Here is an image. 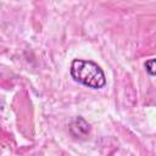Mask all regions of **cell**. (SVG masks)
<instances>
[{
	"instance_id": "6da1fadb",
	"label": "cell",
	"mask_w": 156,
	"mask_h": 156,
	"mask_svg": "<svg viewBox=\"0 0 156 156\" xmlns=\"http://www.w3.org/2000/svg\"><path fill=\"white\" fill-rule=\"evenodd\" d=\"M71 76L76 82L93 89H101L106 84V77L101 67L89 60H73L71 63Z\"/></svg>"
},
{
	"instance_id": "7a4b0ae2",
	"label": "cell",
	"mask_w": 156,
	"mask_h": 156,
	"mask_svg": "<svg viewBox=\"0 0 156 156\" xmlns=\"http://www.w3.org/2000/svg\"><path fill=\"white\" fill-rule=\"evenodd\" d=\"M71 133L74 135V136H84L89 133V124L82 118V117H78L74 119V122L71 124Z\"/></svg>"
},
{
	"instance_id": "3957f363",
	"label": "cell",
	"mask_w": 156,
	"mask_h": 156,
	"mask_svg": "<svg viewBox=\"0 0 156 156\" xmlns=\"http://www.w3.org/2000/svg\"><path fill=\"white\" fill-rule=\"evenodd\" d=\"M145 68H146V72L151 76H156V58H151V60H147L145 62Z\"/></svg>"
}]
</instances>
